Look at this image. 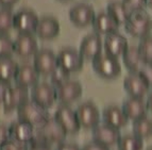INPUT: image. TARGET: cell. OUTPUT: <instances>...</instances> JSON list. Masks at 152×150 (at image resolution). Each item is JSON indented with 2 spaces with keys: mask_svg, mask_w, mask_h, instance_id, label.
<instances>
[{
  "mask_svg": "<svg viewBox=\"0 0 152 150\" xmlns=\"http://www.w3.org/2000/svg\"><path fill=\"white\" fill-rule=\"evenodd\" d=\"M67 133L58 125L54 118H50L42 127L36 128L34 138L31 144H44V145H60L65 142Z\"/></svg>",
  "mask_w": 152,
  "mask_h": 150,
  "instance_id": "1",
  "label": "cell"
},
{
  "mask_svg": "<svg viewBox=\"0 0 152 150\" xmlns=\"http://www.w3.org/2000/svg\"><path fill=\"white\" fill-rule=\"evenodd\" d=\"M18 119L35 128H39L50 119L47 109L38 105L31 99L27 100L17 109Z\"/></svg>",
  "mask_w": 152,
  "mask_h": 150,
  "instance_id": "2",
  "label": "cell"
},
{
  "mask_svg": "<svg viewBox=\"0 0 152 150\" xmlns=\"http://www.w3.org/2000/svg\"><path fill=\"white\" fill-rule=\"evenodd\" d=\"M126 31L133 37L144 38L152 30V19L145 11L132 12L127 23H124Z\"/></svg>",
  "mask_w": 152,
  "mask_h": 150,
  "instance_id": "3",
  "label": "cell"
},
{
  "mask_svg": "<svg viewBox=\"0 0 152 150\" xmlns=\"http://www.w3.org/2000/svg\"><path fill=\"white\" fill-rule=\"evenodd\" d=\"M93 68L103 79H115L121 72V65L118 59L107 53H100L93 60Z\"/></svg>",
  "mask_w": 152,
  "mask_h": 150,
  "instance_id": "4",
  "label": "cell"
},
{
  "mask_svg": "<svg viewBox=\"0 0 152 150\" xmlns=\"http://www.w3.org/2000/svg\"><path fill=\"white\" fill-rule=\"evenodd\" d=\"M58 67L67 74L78 72L83 68L84 59L80 51L74 48L62 49L56 56Z\"/></svg>",
  "mask_w": 152,
  "mask_h": 150,
  "instance_id": "5",
  "label": "cell"
},
{
  "mask_svg": "<svg viewBox=\"0 0 152 150\" xmlns=\"http://www.w3.org/2000/svg\"><path fill=\"white\" fill-rule=\"evenodd\" d=\"M39 18L34 11L30 9H23L14 14L13 28L19 34H33L35 32Z\"/></svg>",
  "mask_w": 152,
  "mask_h": 150,
  "instance_id": "6",
  "label": "cell"
},
{
  "mask_svg": "<svg viewBox=\"0 0 152 150\" xmlns=\"http://www.w3.org/2000/svg\"><path fill=\"white\" fill-rule=\"evenodd\" d=\"M54 119L61 126L67 134H76L81 129L76 111L69 108L68 105L61 104L54 113Z\"/></svg>",
  "mask_w": 152,
  "mask_h": 150,
  "instance_id": "7",
  "label": "cell"
},
{
  "mask_svg": "<svg viewBox=\"0 0 152 150\" xmlns=\"http://www.w3.org/2000/svg\"><path fill=\"white\" fill-rule=\"evenodd\" d=\"M31 100L38 105L48 109L56 100V91L53 85L42 81L36 83L31 89Z\"/></svg>",
  "mask_w": 152,
  "mask_h": 150,
  "instance_id": "8",
  "label": "cell"
},
{
  "mask_svg": "<svg viewBox=\"0 0 152 150\" xmlns=\"http://www.w3.org/2000/svg\"><path fill=\"white\" fill-rule=\"evenodd\" d=\"M33 66L39 76H51L58 68L56 56L52 50L39 49L33 59Z\"/></svg>",
  "mask_w": 152,
  "mask_h": 150,
  "instance_id": "9",
  "label": "cell"
},
{
  "mask_svg": "<svg viewBox=\"0 0 152 150\" xmlns=\"http://www.w3.org/2000/svg\"><path fill=\"white\" fill-rule=\"evenodd\" d=\"M56 99L62 104L68 105L82 96L83 94V87L81 83L76 80H66L63 83L56 87Z\"/></svg>",
  "mask_w": 152,
  "mask_h": 150,
  "instance_id": "10",
  "label": "cell"
},
{
  "mask_svg": "<svg viewBox=\"0 0 152 150\" xmlns=\"http://www.w3.org/2000/svg\"><path fill=\"white\" fill-rule=\"evenodd\" d=\"M76 113L81 127L85 129H94L100 124V112L93 102L86 101L81 103L77 108Z\"/></svg>",
  "mask_w": 152,
  "mask_h": 150,
  "instance_id": "11",
  "label": "cell"
},
{
  "mask_svg": "<svg viewBox=\"0 0 152 150\" xmlns=\"http://www.w3.org/2000/svg\"><path fill=\"white\" fill-rule=\"evenodd\" d=\"M27 100H29V89L27 87L20 85L10 86L3 101V111L4 113H12L17 111L18 108Z\"/></svg>",
  "mask_w": 152,
  "mask_h": 150,
  "instance_id": "12",
  "label": "cell"
},
{
  "mask_svg": "<svg viewBox=\"0 0 152 150\" xmlns=\"http://www.w3.org/2000/svg\"><path fill=\"white\" fill-rule=\"evenodd\" d=\"M95 11L87 3H78L69 10V19L75 26L84 28L91 25L95 19Z\"/></svg>",
  "mask_w": 152,
  "mask_h": 150,
  "instance_id": "13",
  "label": "cell"
},
{
  "mask_svg": "<svg viewBox=\"0 0 152 150\" xmlns=\"http://www.w3.org/2000/svg\"><path fill=\"white\" fill-rule=\"evenodd\" d=\"M93 140L99 143L105 147H112V146L117 145V143L120 138L119 130L116 128H113L107 124H99L98 126L93 129Z\"/></svg>",
  "mask_w": 152,
  "mask_h": 150,
  "instance_id": "14",
  "label": "cell"
},
{
  "mask_svg": "<svg viewBox=\"0 0 152 150\" xmlns=\"http://www.w3.org/2000/svg\"><path fill=\"white\" fill-rule=\"evenodd\" d=\"M124 87L130 97L144 98L151 89L144 77L138 72H131L124 80Z\"/></svg>",
  "mask_w": 152,
  "mask_h": 150,
  "instance_id": "15",
  "label": "cell"
},
{
  "mask_svg": "<svg viewBox=\"0 0 152 150\" xmlns=\"http://www.w3.org/2000/svg\"><path fill=\"white\" fill-rule=\"evenodd\" d=\"M38 51V45L33 34H18L14 41V52L19 58L28 59L34 56Z\"/></svg>",
  "mask_w": 152,
  "mask_h": 150,
  "instance_id": "16",
  "label": "cell"
},
{
  "mask_svg": "<svg viewBox=\"0 0 152 150\" xmlns=\"http://www.w3.org/2000/svg\"><path fill=\"white\" fill-rule=\"evenodd\" d=\"M79 51L83 59L93 61L96 56L102 53V40L100 34L91 33L82 40Z\"/></svg>",
  "mask_w": 152,
  "mask_h": 150,
  "instance_id": "17",
  "label": "cell"
},
{
  "mask_svg": "<svg viewBox=\"0 0 152 150\" xmlns=\"http://www.w3.org/2000/svg\"><path fill=\"white\" fill-rule=\"evenodd\" d=\"M103 47L105 53L118 59L119 56H124V51L127 50L129 45H128V41L122 34L118 32H113L105 35Z\"/></svg>",
  "mask_w": 152,
  "mask_h": 150,
  "instance_id": "18",
  "label": "cell"
},
{
  "mask_svg": "<svg viewBox=\"0 0 152 150\" xmlns=\"http://www.w3.org/2000/svg\"><path fill=\"white\" fill-rule=\"evenodd\" d=\"M9 131H10V138L25 145L31 144L35 134V128L19 119L17 121L12 122V125L9 127Z\"/></svg>",
  "mask_w": 152,
  "mask_h": 150,
  "instance_id": "19",
  "label": "cell"
},
{
  "mask_svg": "<svg viewBox=\"0 0 152 150\" xmlns=\"http://www.w3.org/2000/svg\"><path fill=\"white\" fill-rule=\"evenodd\" d=\"M35 33L43 41L53 40L60 33V23L52 16H44L38 20Z\"/></svg>",
  "mask_w": 152,
  "mask_h": 150,
  "instance_id": "20",
  "label": "cell"
},
{
  "mask_svg": "<svg viewBox=\"0 0 152 150\" xmlns=\"http://www.w3.org/2000/svg\"><path fill=\"white\" fill-rule=\"evenodd\" d=\"M16 85L23 87H32L39 82V74L32 64L26 63L18 65V69L14 77Z\"/></svg>",
  "mask_w": 152,
  "mask_h": 150,
  "instance_id": "21",
  "label": "cell"
},
{
  "mask_svg": "<svg viewBox=\"0 0 152 150\" xmlns=\"http://www.w3.org/2000/svg\"><path fill=\"white\" fill-rule=\"evenodd\" d=\"M122 110H124L126 116L134 121L140 119L142 117L147 116V103L144 98H136V97H129L122 103Z\"/></svg>",
  "mask_w": 152,
  "mask_h": 150,
  "instance_id": "22",
  "label": "cell"
},
{
  "mask_svg": "<svg viewBox=\"0 0 152 150\" xmlns=\"http://www.w3.org/2000/svg\"><path fill=\"white\" fill-rule=\"evenodd\" d=\"M102 119L104 124L118 130L124 128L129 121V118L126 116L122 108L118 107L116 104H111L104 108L102 112Z\"/></svg>",
  "mask_w": 152,
  "mask_h": 150,
  "instance_id": "23",
  "label": "cell"
},
{
  "mask_svg": "<svg viewBox=\"0 0 152 150\" xmlns=\"http://www.w3.org/2000/svg\"><path fill=\"white\" fill-rule=\"evenodd\" d=\"M91 26H93V29L96 31V33L104 34V35L117 32V29H118V23L111 17V15L105 12L97 14Z\"/></svg>",
  "mask_w": 152,
  "mask_h": 150,
  "instance_id": "24",
  "label": "cell"
},
{
  "mask_svg": "<svg viewBox=\"0 0 152 150\" xmlns=\"http://www.w3.org/2000/svg\"><path fill=\"white\" fill-rule=\"evenodd\" d=\"M122 60H124L126 67L131 72H140L146 64L140 56L138 47L134 46V45L128 47L127 50L124 51V56H122Z\"/></svg>",
  "mask_w": 152,
  "mask_h": 150,
  "instance_id": "25",
  "label": "cell"
},
{
  "mask_svg": "<svg viewBox=\"0 0 152 150\" xmlns=\"http://www.w3.org/2000/svg\"><path fill=\"white\" fill-rule=\"evenodd\" d=\"M107 13L119 25H124L131 15V11L124 5L122 1H111L107 4Z\"/></svg>",
  "mask_w": 152,
  "mask_h": 150,
  "instance_id": "26",
  "label": "cell"
},
{
  "mask_svg": "<svg viewBox=\"0 0 152 150\" xmlns=\"http://www.w3.org/2000/svg\"><path fill=\"white\" fill-rule=\"evenodd\" d=\"M18 69V64L12 56H1L0 58V81L4 83H10L14 79L16 71Z\"/></svg>",
  "mask_w": 152,
  "mask_h": 150,
  "instance_id": "27",
  "label": "cell"
},
{
  "mask_svg": "<svg viewBox=\"0 0 152 150\" xmlns=\"http://www.w3.org/2000/svg\"><path fill=\"white\" fill-rule=\"evenodd\" d=\"M133 133L142 140H146L152 136V119L149 117L145 116L140 119L133 121Z\"/></svg>",
  "mask_w": 152,
  "mask_h": 150,
  "instance_id": "28",
  "label": "cell"
},
{
  "mask_svg": "<svg viewBox=\"0 0 152 150\" xmlns=\"http://www.w3.org/2000/svg\"><path fill=\"white\" fill-rule=\"evenodd\" d=\"M117 148L118 150H142L144 140L136 136L134 133L122 135L117 143Z\"/></svg>",
  "mask_w": 152,
  "mask_h": 150,
  "instance_id": "29",
  "label": "cell"
},
{
  "mask_svg": "<svg viewBox=\"0 0 152 150\" xmlns=\"http://www.w3.org/2000/svg\"><path fill=\"white\" fill-rule=\"evenodd\" d=\"M137 47L145 63L152 64V36H146L142 38Z\"/></svg>",
  "mask_w": 152,
  "mask_h": 150,
  "instance_id": "30",
  "label": "cell"
},
{
  "mask_svg": "<svg viewBox=\"0 0 152 150\" xmlns=\"http://www.w3.org/2000/svg\"><path fill=\"white\" fill-rule=\"evenodd\" d=\"M14 14L10 9L0 10V34H7L13 28Z\"/></svg>",
  "mask_w": 152,
  "mask_h": 150,
  "instance_id": "31",
  "label": "cell"
},
{
  "mask_svg": "<svg viewBox=\"0 0 152 150\" xmlns=\"http://www.w3.org/2000/svg\"><path fill=\"white\" fill-rule=\"evenodd\" d=\"M14 53V41L7 34H0V58Z\"/></svg>",
  "mask_w": 152,
  "mask_h": 150,
  "instance_id": "32",
  "label": "cell"
},
{
  "mask_svg": "<svg viewBox=\"0 0 152 150\" xmlns=\"http://www.w3.org/2000/svg\"><path fill=\"white\" fill-rule=\"evenodd\" d=\"M69 79V74L65 72L64 70L60 69L58 67L56 70L54 71L53 74L51 75V81H52V84L54 85V87H56L58 85H60L61 83H63L64 81Z\"/></svg>",
  "mask_w": 152,
  "mask_h": 150,
  "instance_id": "33",
  "label": "cell"
},
{
  "mask_svg": "<svg viewBox=\"0 0 152 150\" xmlns=\"http://www.w3.org/2000/svg\"><path fill=\"white\" fill-rule=\"evenodd\" d=\"M122 2L131 12L142 11L147 5V0H122Z\"/></svg>",
  "mask_w": 152,
  "mask_h": 150,
  "instance_id": "34",
  "label": "cell"
},
{
  "mask_svg": "<svg viewBox=\"0 0 152 150\" xmlns=\"http://www.w3.org/2000/svg\"><path fill=\"white\" fill-rule=\"evenodd\" d=\"M0 150H28V147L25 144H21V143L10 138L1 146Z\"/></svg>",
  "mask_w": 152,
  "mask_h": 150,
  "instance_id": "35",
  "label": "cell"
},
{
  "mask_svg": "<svg viewBox=\"0 0 152 150\" xmlns=\"http://www.w3.org/2000/svg\"><path fill=\"white\" fill-rule=\"evenodd\" d=\"M140 74L144 79L148 82V84L150 85V87H152V64H145V66L142 68V70L138 72Z\"/></svg>",
  "mask_w": 152,
  "mask_h": 150,
  "instance_id": "36",
  "label": "cell"
},
{
  "mask_svg": "<svg viewBox=\"0 0 152 150\" xmlns=\"http://www.w3.org/2000/svg\"><path fill=\"white\" fill-rule=\"evenodd\" d=\"M8 140H10V131L9 127L3 124H0V148Z\"/></svg>",
  "mask_w": 152,
  "mask_h": 150,
  "instance_id": "37",
  "label": "cell"
},
{
  "mask_svg": "<svg viewBox=\"0 0 152 150\" xmlns=\"http://www.w3.org/2000/svg\"><path fill=\"white\" fill-rule=\"evenodd\" d=\"M81 150H110L109 147H105V146L96 143L94 140L87 143L83 146V148H81Z\"/></svg>",
  "mask_w": 152,
  "mask_h": 150,
  "instance_id": "38",
  "label": "cell"
},
{
  "mask_svg": "<svg viewBox=\"0 0 152 150\" xmlns=\"http://www.w3.org/2000/svg\"><path fill=\"white\" fill-rule=\"evenodd\" d=\"M56 150H81V148L79 147L76 144H72V143H62L60 145H58Z\"/></svg>",
  "mask_w": 152,
  "mask_h": 150,
  "instance_id": "39",
  "label": "cell"
},
{
  "mask_svg": "<svg viewBox=\"0 0 152 150\" xmlns=\"http://www.w3.org/2000/svg\"><path fill=\"white\" fill-rule=\"evenodd\" d=\"M9 87H10L9 83H4V82L0 81V104H3V101H4L5 95H7Z\"/></svg>",
  "mask_w": 152,
  "mask_h": 150,
  "instance_id": "40",
  "label": "cell"
},
{
  "mask_svg": "<svg viewBox=\"0 0 152 150\" xmlns=\"http://www.w3.org/2000/svg\"><path fill=\"white\" fill-rule=\"evenodd\" d=\"M28 150H52L49 145H44V144H31V147Z\"/></svg>",
  "mask_w": 152,
  "mask_h": 150,
  "instance_id": "41",
  "label": "cell"
},
{
  "mask_svg": "<svg viewBox=\"0 0 152 150\" xmlns=\"http://www.w3.org/2000/svg\"><path fill=\"white\" fill-rule=\"evenodd\" d=\"M18 2V0H0V5L4 8H11L12 5Z\"/></svg>",
  "mask_w": 152,
  "mask_h": 150,
  "instance_id": "42",
  "label": "cell"
},
{
  "mask_svg": "<svg viewBox=\"0 0 152 150\" xmlns=\"http://www.w3.org/2000/svg\"><path fill=\"white\" fill-rule=\"evenodd\" d=\"M146 103H147L148 110L152 112V91H151V93L148 95V99H147V101H146Z\"/></svg>",
  "mask_w": 152,
  "mask_h": 150,
  "instance_id": "43",
  "label": "cell"
},
{
  "mask_svg": "<svg viewBox=\"0 0 152 150\" xmlns=\"http://www.w3.org/2000/svg\"><path fill=\"white\" fill-rule=\"evenodd\" d=\"M147 5L152 9V0H147Z\"/></svg>",
  "mask_w": 152,
  "mask_h": 150,
  "instance_id": "44",
  "label": "cell"
},
{
  "mask_svg": "<svg viewBox=\"0 0 152 150\" xmlns=\"http://www.w3.org/2000/svg\"><path fill=\"white\" fill-rule=\"evenodd\" d=\"M146 150H152V146H150V147H148Z\"/></svg>",
  "mask_w": 152,
  "mask_h": 150,
  "instance_id": "45",
  "label": "cell"
},
{
  "mask_svg": "<svg viewBox=\"0 0 152 150\" xmlns=\"http://www.w3.org/2000/svg\"><path fill=\"white\" fill-rule=\"evenodd\" d=\"M60 1H68V0H60Z\"/></svg>",
  "mask_w": 152,
  "mask_h": 150,
  "instance_id": "46",
  "label": "cell"
}]
</instances>
